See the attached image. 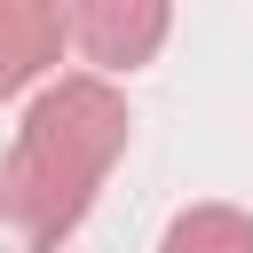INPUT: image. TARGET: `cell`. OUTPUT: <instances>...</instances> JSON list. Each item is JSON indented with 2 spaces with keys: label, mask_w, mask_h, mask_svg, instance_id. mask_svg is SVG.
Listing matches in <instances>:
<instances>
[{
  "label": "cell",
  "mask_w": 253,
  "mask_h": 253,
  "mask_svg": "<svg viewBox=\"0 0 253 253\" xmlns=\"http://www.w3.org/2000/svg\"><path fill=\"white\" fill-rule=\"evenodd\" d=\"M126 134H134V111L111 79H95V71L47 79L0 158V221L32 253H55L87 221L103 174L126 158Z\"/></svg>",
  "instance_id": "obj_1"
},
{
  "label": "cell",
  "mask_w": 253,
  "mask_h": 253,
  "mask_svg": "<svg viewBox=\"0 0 253 253\" xmlns=\"http://www.w3.org/2000/svg\"><path fill=\"white\" fill-rule=\"evenodd\" d=\"M63 32H71L79 63H95V79H119L166 47L174 0H63Z\"/></svg>",
  "instance_id": "obj_2"
},
{
  "label": "cell",
  "mask_w": 253,
  "mask_h": 253,
  "mask_svg": "<svg viewBox=\"0 0 253 253\" xmlns=\"http://www.w3.org/2000/svg\"><path fill=\"white\" fill-rule=\"evenodd\" d=\"M63 0H0V103L63 63Z\"/></svg>",
  "instance_id": "obj_3"
},
{
  "label": "cell",
  "mask_w": 253,
  "mask_h": 253,
  "mask_svg": "<svg viewBox=\"0 0 253 253\" xmlns=\"http://www.w3.org/2000/svg\"><path fill=\"white\" fill-rule=\"evenodd\" d=\"M158 253H253V213L245 206H182L166 221Z\"/></svg>",
  "instance_id": "obj_4"
}]
</instances>
